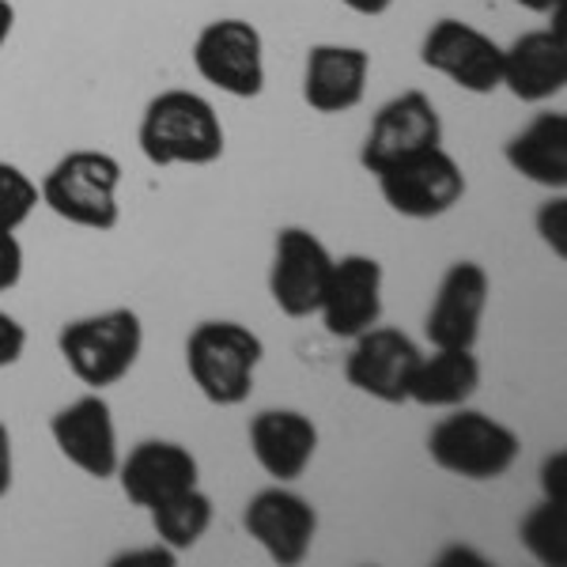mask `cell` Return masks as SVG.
<instances>
[{
  "label": "cell",
  "instance_id": "obj_1",
  "mask_svg": "<svg viewBox=\"0 0 567 567\" xmlns=\"http://www.w3.org/2000/svg\"><path fill=\"white\" fill-rule=\"evenodd\" d=\"M136 141L152 167H208L224 155V122L197 91H159L144 106Z\"/></svg>",
  "mask_w": 567,
  "mask_h": 567
},
{
  "label": "cell",
  "instance_id": "obj_2",
  "mask_svg": "<svg viewBox=\"0 0 567 567\" xmlns=\"http://www.w3.org/2000/svg\"><path fill=\"white\" fill-rule=\"evenodd\" d=\"M61 360L76 374L84 386L106 390L125 379L144 349V326L141 315L130 307H114L103 315L72 318L58 333Z\"/></svg>",
  "mask_w": 567,
  "mask_h": 567
},
{
  "label": "cell",
  "instance_id": "obj_3",
  "mask_svg": "<svg viewBox=\"0 0 567 567\" xmlns=\"http://www.w3.org/2000/svg\"><path fill=\"white\" fill-rule=\"evenodd\" d=\"M427 454L443 473L462 481H499L523 454V439L481 409H451L427 435Z\"/></svg>",
  "mask_w": 567,
  "mask_h": 567
},
{
  "label": "cell",
  "instance_id": "obj_4",
  "mask_svg": "<svg viewBox=\"0 0 567 567\" xmlns=\"http://www.w3.org/2000/svg\"><path fill=\"white\" fill-rule=\"evenodd\" d=\"M265 360V344L243 322H200L186 341V368L194 386L219 409L243 405L254 393V374Z\"/></svg>",
  "mask_w": 567,
  "mask_h": 567
},
{
  "label": "cell",
  "instance_id": "obj_5",
  "mask_svg": "<svg viewBox=\"0 0 567 567\" xmlns=\"http://www.w3.org/2000/svg\"><path fill=\"white\" fill-rule=\"evenodd\" d=\"M117 186H122V163L106 152H69L50 167L42 178V205L50 213L76 227H91V231H114L122 208H117Z\"/></svg>",
  "mask_w": 567,
  "mask_h": 567
},
{
  "label": "cell",
  "instance_id": "obj_6",
  "mask_svg": "<svg viewBox=\"0 0 567 567\" xmlns=\"http://www.w3.org/2000/svg\"><path fill=\"white\" fill-rule=\"evenodd\" d=\"M374 182H379L382 200L405 219L446 216L465 197V175L443 144L390 163L374 175Z\"/></svg>",
  "mask_w": 567,
  "mask_h": 567
},
{
  "label": "cell",
  "instance_id": "obj_7",
  "mask_svg": "<svg viewBox=\"0 0 567 567\" xmlns=\"http://www.w3.org/2000/svg\"><path fill=\"white\" fill-rule=\"evenodd\" d=\"M194 69L205 84L231 99H258L265 91V42L246 20H213L194 42Z\"/></svg>",
  "mask_w": 567,
  "mask_h": 567
},
{
  "label": "cell",
  "instance_id": "obj_8",
  "mask_svg": "<svg viewBox=\"0 0 567 567\" xmlns=\"http://www.w3.org/2000/svg\"><path fill=\"white\" fill-rule=\"evenodd\" d=\"M329 272H333V254H329V246L315 231H307V227H280L269 265V296L280 307V315H318Z\"/></svg>",
  "mask_w": 567,
  "mask_h": 567
},
{
  "label": "cell",
  "instance_id": "obj_9",
  "mask_svg": "<svg viewBox=\"0 0 567 567\" xmlns=\"http://www.w3.org/2000/svg\"><path fill=\"white\" fill-rule=\"evenodd\" d=\"M420 61L470 95H492L503 76V45L465 20H439L427 27Z\"/></svg>",
  "mask_w": 567,
  "mask_h": 567
},
{
  "label": "cell",
  "instance_id": "obj_10",
  "mask_svg": "<svg viewBox=\"0 0 567 567\" xmlns=\"http://www.w3.org/2000/svg\"><path fill=\"white\" fill-rule=\"evenodd\" d=\"M443 144V117L424 91H401L386 106H379L368 136H363L360 163L368 175H379L382 167L409 155L439 148Z\"/></svg>",
  "mask_w": 567,
  "mask_h": 567
},
{
  "label": "cell",
  "instance_id": "obj_11",
  "mask_svg": "<svg viewBox=\"0 0 567 567\" xmlns=\"http://www.w3.org/2000/svg\"><path fill=\"white\" fill-rule=\"evenodd\" d=\"M243 526L269 553L272 564L296 567L307 560L310 545H315L318 511L307 496L284 488V484H272V488H261L246 503Z\"/></svg>",
  "mask_w": 567,
  "mask_h": 567
},
{
  "label": "cell",
  "instance_id": "obj_12",
  "mask_svg": "<svg viewBox=\"0 0 567 567\" xmlns=\"http://www.w3.org/2000/svg\"><path fill=\"white\" fill-rule=\"evenodd\" d=\"M420 352L401 329L371 326L368 333L355 337L349 360H344V379L352 390L368 393L382 405H405L409 379H413Z\"/></svg>",
  "mask_w": 567,
  "mask_h": 567
},
{
  "label": "cell",
  "instance_id": "obj_13",
  "mask_svg": "<svg viewBox=\"0 0 567 567\" xmlns=\"http://www.w3.org/2000/svg\"><path fill=\"white\" fill-rule=\"evenodd\" d=\"M492 280L477 261H454L439 280V291L427 310V341L435 349H473L488 310Z\"/></svg>",
  "mask_w": 567,
  "mask_h": 567
},
{
  "label": "cell",
  "instance_id": "obj_14",
  "mask_svg": "<svg viewBox=\"0 0 567 567\" xmlns=\"http://www.w3.org/2000/svg\"><path fill=\"white\" fill-rule=\"evenodd\" d=\"M322 326L329 337H344L355 341L379 326L382 318V265L368 258V254H344L333 258V272H329L326 296L318 303Z\"/></svg>",
  "mask_w": 567,
  "mask_h": 567
},
{
  "label": "cell",
  "instance_id": "obj_15",
  "mask_svg": "<svg viewBox=\"0 0 567 567\" xmlns=\"http://www.w3.org/2000/svg\"><path fill=\"white\" fill-rule=\"evenodd\" d=\"M50 435L58 443V451L65 454V462L76 465L80 473L95 481H106L117 473L122 451H117V427L110 405L95 393H84L72 405L58 409L50 420Z\"/></svg>",
  "mask_w": 567,
  "mask_h": 567
},
{
  "label": "cell",
  "instance_id": "obj_16",
  "mask_svg": "<svg viewBox=\"0 0 567 567\" xmlns=\"http://www.w3.org/2000/svg\"><path fill=\"white\" fill-rule=\"evenodd\" d=\"M117 481H122L125 499L136 507L152 511L163 499L178 496V492L197 488V458L189 446L171 443V439H144L136 443L122 462H117Z\"/></svg>",
  "mask_w": 567,
  "mask_h": 567
},
{
  "label": "cell",
  "instance_id": "obj_17",
  "mask_svg": "<svg viewBox=\"0 0 567 567\" xmlns=\"http://www.w3.org/2000/svg\"><path fill=\"white\" fill-rule=\"evenodd\" d=\"M499 87H507L518 103H548L567 87V42L560 12H556V27L526 31L523 39L503 45Z\"/></svg>",
  "mask_w": 567,
  "mask_h": 567
},
{
  "label": "cell",
  "instance_id": "obj_18",
  "mask_svg": "<svg viewBox=\"0 0 567 567\" xmlns=\"http://www.w3.org/2000/svg\"><path fill=\"white\" fill-rule=\"evenodd\" d=\"M371 76V53L360 45H310L303 69V99L318 114H349L363 103Z\"/></svg>",
  "mask_w": 567,
  "mask_h": 567
},
{
  "label": "cell",
  "instance_id": "obj_19",
  "mask_svg": "<svg viewBox=\"0 0 567 567\" xmlns=\"http://www.w3.org/2000/svg\"><path fill=\"white\" fill-rule=\"evenodd\" d=\"M250 451L277 484L299 481L315 462L318 427L299 409H261L250 420Z\"/></svg>",
  "mask_w": 567,
  "mask_h": 567
},
{
  "label": "cell",
  "instance_id": "obj_20",
  "mask_svg": "<svg viewBox=\"0 0 567 567\" xmlns=\"http://www.w3.org/2000/svg\"><path fill=\"white\" fill-rule=\"evenodd\" d=\"M503 155H507L515 175H523L526 182H534V186L564 194V186H567V114H560V110L537 114L523 133L511 136Z\"/></svg>",
  "mask_w": 567,
  "mask_h": 567
},
{
  "label": "cell",
  "instance_id": "obj_21",
  "mask_svg": "<svg viewBox=\"0 0 567 567\" xmlns=\"http://www.w3.org/2000/svg\"><path fill=\"white\" fill-rule=\"evenodd\" d=\"M481 390V360L473 349H435L420 355L413 379H409V401L424 409H458Z\"/></svg>",
  "mask_w": 567,
  "mask_h": 567
},
{
  "label": "cell",
  "instance_id": "obj_22",
  "mask_svg": "<svg viewBox=\"0 0 567 567\" xmlns=\"http://www.w3.org/2000/svg\"><path fill=\"white\" fill-rule=\"evenodd\" d=\"M148 515H152L155 542L167 545L171 553H189L208 534V526H213V499L200 488H189L163 499Z\"/></svg>",
  "mask_w": 567,
  "mask_h": 567
},
{
  "label": "cell",
  "instance_id": "obj_23",
  "mask_svg": "<svg viewBox=\"0 0 567 567\" xmlns=\"http://www.w3.org/2000/svg\"><path fill=\"white\" fill-rule=\"evenodd\" d=\"M567 503L542 499L534 511L523 518L518 537L529 548L537 564L545 567H567Z\"/></svg>",
  "mask_w": 567,
  "mask_h": 567
},
{
  "label": "cell",
  "instance_id": "obj_24",
  "mask_svg": "<svg viewBox=\"0 0 567 567\" xmlns=\"http://www.w3.org/2000/svg\"><path fill=\"white\" fill-rule=\"evenodd\" d=\"M39 200L42 194L31 182V175L16 167V163L0 159V227L4 231H20L34 208H39Z\"/></svg>",
  "mask_w": 567,
  "mask_h": 567
},
{
  "label": "cell",
  "instance_id": "obj_25",
  "mask_svg": "<svg viewBox=\"0 0 567 567\" xmlns=\"http://www.w3.org/2000/svg\"><path fill=\"white\" fill-rule=\"evenodd\" d=\"M537 235L556 258H567V197L556 194L537 208Z\"/></svg>",
  "mask_w": 567,
  "mask_h": 567
},
{
  "label": "cell",
  "instance_id": "obj_26",
  "mask_svg": "<svg viewBox=\"0 0 567 567\" xmlns=\"http://www.w3.org/2000/svg\"><path fill=\"white\" fill-rule=\"evenodd\" d=\"M27 352V329L20 318H12L8 310H0V371L16 368Z\"/></svg>",
  "mask_w": 567,
  "mask_h": 567
},
{
  "label": "cell",
  "instance_id": "obj_27",
  "mask_svg": "<svg viewBox=\"0 0 567 567\" xmlns=\"http://www.w3.org/2000/svg\"><path fill=\"white\" fill-rule=\"evenodd\" d=\"M23 280V246L16 231L0 227V291H12Z\"/></svg>",
  "mask_w": 567,
  "mask_h": 567
},
{
  "label": "cell",
  "instance_id": "obj_28",
  "mask_svg": "<svg viewBox=\"0 0 567 567\" xmlns=\"http://www.w3.org/2000/svg\"><path fill=\"white\" fill-rule=\"evenodd\" d=\"M564 477H567V454L564 451L548 454V458L542 462V492H545V499L567 503L564 499Z\"/></svg>",
  "mask_w": 567,
  "mask_h": 567
},
{
  "label": "cell",
  "instance_id": "obj_29",
  "mask_svg": "<svg viewBox=\"0 0 567 567\" xmlns=\"http://www.w3.org/2000/svg\"><path fill=\"white\" fill-rule=\"evenodd\" d=\"M178 553H171L167 545H155V548H136V553L117 556L114 564H175Z\"/></svg>",
  "mask_w": 567,
  "mask_h": 567
},
{
  "label": "cell",
  "instance_id": "obj_30",
  "mask_svg": "<svg viewBox=\"0 0 567 567\" xmlns=\"http://www.w3.org/2000/svg\"><path fill=\"white\" fill-rule=\"evenodd\" d=\"M12 435H8V427L0 424V499L8 496V488H12Z\"/></svg>",
  "mask_w": 567,
  "mask_h": 567
},
{
  "label": "cell",
  "instance_id": "obj_31",
  "mask_svg": "<svg viewBox=\"0 0 567 567\" xmlns=\"http://www.w3.org/2000/svg\"><path fill=\"white\" fill-rule=\"evenodd\" d=\"M344 8H352L355 16H382L393 8V0H341Z\"/></svg>",
  "mask_w": 567,
  "mask_h": 567
},
{
  "label": "cell",
  "instance_id": "obj_32",
  "mask_svg": "<svg viewBox=\"0 0 567 567\" xmlns=\"http://www.w3.org/2000/svg\"><path fill=\"white\" fill-rule=\"evenodd\" d=\"M12 27H16V8H12V0H0V45L12 39Z\"/></svg>",
  "mask_w": 567,
  "mask_h": 567
},
{
  "label": "cell",
  "instance_id": "obj_33",
  "mask_svg": "<svg viewBox=\"0 0 567 567\" xmlns=\"http://www.w3.org/2000/svg\"><path fill=\"white\" fill-rule=\"evenodd\" d=\"M515 4H523L526 12H537V16H553L564 8V0H515Z\"/></svg>",
  "mask_w": 567,
  "mask_h": 567
}]
</instances>
